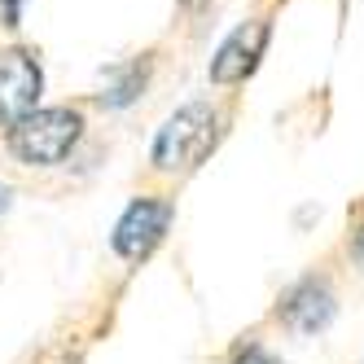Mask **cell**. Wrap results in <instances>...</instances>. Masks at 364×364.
Here are the masks:
<instances>
[{
    "instance_id": "6da1fadb",
    "label": "cell",
    "mask_w": 364,
    "mask_h": 364,
    "mask_svg": "<svg viewBox=\"0 0 364 364\" xmlns=\"http://www.w3.org/2000/svg\"><path fill=\"white\" fill-rule=\"evenodd\" d=\"M215 141H220V110L211 101H189L159 127V136L149 145V163L163 176H185L215 149Z\"/></svg>"
},
{
    "instance_id": "7a4b0ae2",
    "label": "cell",
    "mask_w": 364,
    "mask_h": 364,
    "mask_svg": "<svg viewBox=\"0 0 364 364\" xmlns=\"http://www.w3.org/2000/svg\"><path fill=\"white\" fill-rule=\"evenodd\" d=\"M84 136L80 106H40L9 127V154L22 167H58Z\"/></svg>"
},
{
    "instance_id": "3957f363",
    "label": "cell",
    "mask_w": 364,
    "mask_h": 364,
    "mask_svg": "<svg viewBox=\"0 0 364 364\" xmlns=\"http://www.w3.org/2000/svg\"><path fill=\"white\" fill-rule=\"evenodd\" d=\"M171 215H176V206L163 193L132 198V202H127V211L119 215L114 232H110V250L123 259V264H141V259L154 255V246L167 237Z\"/></svg>"
},
{
    "instance_id": "277c9868",
    "label": "cell",
    "mask_w": 364,
    "mask_h": 364,
    "mask_svg": "<svg viewBox=\"0 0 364 364\" xmlns=\"http://www.w3.org/2000/svg\"><path fill=\"white\" fill-rule=\"evenodd\" d=\"M44 70L31 48H0V127H18L31 110H40Z\"/></svg>"
},
{
    "instance_id": "5b68a950",
    "label": "cell",
    "mask_w": 364,
    "mask_h": 364,
    "mask_svg": "<svg viewBox=\"0 0 364 364\" xmlns=\"http://www.w3.org/2000/svg\"><path fill=\"white\" fill-rule=\"evenodd\" d=\"M333 316H338V294H333L329 277H316V272L303 277V281H294L290 290L281 294V303H277L281 329H290V333H299V338L325 333V329L333 325Z\"/></svg>"
},
{
    "instance_id": "8992f818",
    "label": "cell",
    "mask_w": 364,
    "mask_h": 364,
    "mask_svg": "<svg viewBox=\"0 0 364 364\" xmlns=\"http://www.w3.org/2000/svg\"><path fill=\"white\" fill-rule=\"evenodd\" d=\"M268 36H272V27L264 18H250V22H242L237 31H228L224 44L215 48V58H211V70H206L211 84L215 88L246 84L255 75V66H259V58H264V48H268Z\"/></svg>"
},
{
    "instance_id": "52a82bcc",
    "label": "cell",
    "mask_w": 364,
    "mask_h": 364,
    "mask_svg": "<svg viewBox=\"0 0 364 364\" xmlns=\"http://www.w3.org/2000/svg\"><path fill=\"white\" fill-rule=\"evenodd\" d=\"M145 84H149V53L123 62V66H110L106 84H101V106H110V110L132 106V101L145 92Z\"/></svg>"
},
{
    "instance_id": "ba28073f",
    "label": "cell",
    "mask_w": 364,
    "mask_h": 364,
    "mask_svg": "<svg viewBox=\"0 0 364 364\" xmlns=\"http://www.w3.org/2000/svg\"><path fill=\"white\" fill-rule=\"evenodd\" d=\"M232 364H277V355L268 347H259V343H246L237 355H232Z\"/></svg>"
},
{
    "instance_id": "9c48e42d",
    "label": "cell",
    "mask_w": 364,
    "mask_h": 364,
    "mask_svg": "<svg viewBox=\"0 0 364 364\" xmlns=\"http://www.w3.org/2000/svg\"><path fill=\"white\" fill-rule=\"evenodd\" d=\"M22 5H27V0H0V27H18Z\"/></svg>"
},
{
    "instance_id": "30bf717a",
    "label": "cell",
    "mask_w": 364,
    "mask_h": 364,
    "mask_svg": "<svg viewBox=\"0 0 364 364\" xmlns=\"http://www.w3.org/2000/svg\"><path fill=\"white\" fill-rule=\"evenodd\" d=\"M347 255H351L355 264L364 268V220H360V224L351 228V242H347Z\"/></svg>"
},
{
    "instance_id": "8fae6325",
    "label": "cell",
    "mask_w": 364,
    "mask_h": 364,
    "mask_svg": "<svg viewBox=\"0 0 364 364\" xmlns=\"http://www.w3.org/2000/svg\"><path fill=\"white\" fill-rule=\"evenodd\" d=\"M9 202H14V189L5 185V180H0V215H5V211H9Z\"/></svg>"
},
{
    "instance_id": "7c38bea8",
    "label": "cell",
    "mask_w": 364,
    "mask_h": 364,
    "mask_svg": "<svg viewBox=\"0 0 364 364\" xmlns=\"http://www.w3.org/2000/svg\"><path fill=\"white\" fill-rule=\"evenodd\" d=\"M180 5H202V0H180Z\"/></svg>"
}]
</instances>
